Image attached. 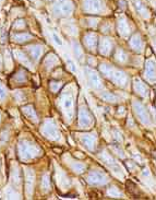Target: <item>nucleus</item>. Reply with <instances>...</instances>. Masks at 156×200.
Here are the masks:
<instances>
[{
  "mask_svg": "<svg viewBox=\"0 0 156 200\" xmlns=\"http://www.w3.org/2000/svg\"><path fill=\"white\" fill-rule=\"evenodd\" d=\"M17 152H19V156L21 160L26 161L36 158L41 151H39L38 146L31 141L21 140L17 144Z\"/></svg>",
  "mask_w": 156,
  "mask_h": 200,
  "instance_id": "obj_1",
  "label": "nucleus"
},
{
  "mask_svg": "<svg viewBox=\"0 0 156 200\" xmlns=\"http://www.w3.org/2000/svg\"><path fill=\"white\" fill-rule=\"evenodd\" d=\"M54 12L58 16H69L73 10V6L68 0H57L54 4Z\"/></svg>",
  "mask_w": 156,
  "mask_h": 200,
  "instance_id": "obj_2",
  "label": "nucleus"
},
{
  "mask_svg": "<svg viewBox=\"0 0 156 200\" xmlns=\"http://www.w3.org/2000/svg\"><path fill=\"white\" fill-rule=\"evenodd\" d=\"M42 132L44 133L46 137H48L50 139H54V140H57L58 138H59V132H58V129L56 127V125H55L52 121H46V123L44 124V126H43L42 128Z\"/></svg>",
  "mask_w": 156,
  "mask_h": 200,
  "instance_id": "obj_3",
  "label": "nucleus"
},
{
  "mask_svg": "<svg viewBox=\"0 0 156 200\" xmlns=\"http://www.w3.org/2000/svg\"><path fill=\"white\" fill-rule=\"evenodd\" d=\"M104 9V4L100 0H85L84 10L89 13H98Z\"/></svg>",
  "mask_w": 156,
  "mask_h": 200,
  "instance_id": "obj_4",
  "label": "nucleus"
},
{
  "mask_svg": "<svg viewBox=\"0 0 156 200\" xmlns=\"http://www.w3.org/2000/svg\"><path fill=\"white\" fill-rule=\"evenodd\" d=\"M87 181H89V183L92 184V185H102V184L106 183L107 179L103 173H100L98 171H94V172H92V173H90Z\"/></svg>",
  "mask_w": 156,
  "mask_h": 200,
  "instance_id": "obj_5",
  "label": "nucleus"
},
{
  "mask_svg": "<svg viewBox=\"0 0 156 200\" xmlns=\"http://www.w3.org/2000/svg\"><path fill=\"white\" fill-rule=\"evenodd\" d=\"M134 109H135V113L137 115L140 117V119L142 120V123L144 124H148L150 123V117L147 115V112L144 107H143L142 104L140 103H134Z\"/></svg>",
  "mask_w": 156,
  "mask_h": 200,
  "instance_id": "obj_6",
  "label": "nucleus"
},
{
  "mask_svg": "<svg viewBox=\"0 0 156 200\" xmlns=\"http://www.w3.org/2000/svg\"><path fill=\"white\" fill-rule=\"evenodd\" d=\"M33 183H34V173L32 172V169H27L25 173V186H26V191L29 192V195H32L33 191Z\"/></svg>",
  "mask_w": 156,
  "mask_h": 200,
  "instance_id": "obj_7",
  "label": "nucleus"
},
{
  "mask_svg": "<svg viewBox=\"0 0 156 200\" xmlns=\"http://www.w3.org/2000/svg\"><path fill=\"white\" fill-rule=\"evenodd\" d=\"M22 113H23L30 120L34 121V123H36V121L38 120L36 112H35L34 107L32 105H26V106H24V107H22Z\"/></svg>",
  "mask_w": 156,
  "mask_h": 200,
  "instance_id": "obj_8",
  "label": "nucleus"
},
{
  "mask_svg": "<svg viewBox=\"0 0 156 200\" xmlns=\"http://www.w3.org/2000/svg\"><path fill=\"white\" fill-rule=\"evenodd\" d=\"M13 38L17 43H25L33 38V35L30 34L29 32H17L13 35Z\"/></svg>",
  "mask_w": 156,
  "mask_h": 200,
  "instance_id": "obj_9",
  "label": "nucleus"
},
{
  "mask_svg": "<svg viewBox=\"0 0 156 200\" xmlns=\"http://www.w3.org/2000/svg\"><path fill=\"white\" fill-rule=\"evenodd\" d=\"M91 121V116L87 110L85 109H81L79 113V124L82 126V127H86V126L90 125Z\"/></svg>",
  "mask_w": 156,
  "mask_h": 200,
  "instance_id": "obj_10",
  "label": "nucleus"
},
{
  "mask_svg": "<svg viewBox=\"0 0 156 200\" xmlns=\"http://www.w3.org/2000/svg\"><path fill=\"white\" fill-rule=\"evenodd\" d=\"M84 42H85V45H86L90 49H94L97 45V36L95 34H93V33H89V34L85 36Z\"/></svg>",
  "mask_w": 156,
  "mask_h": 200,
  "instance_id": "obj_11",
  "label": "nucleus"
},
{
  "mask_svg": "<svg viewBox=\"0 0 156 200\" xmlns=\"http://www.w3.org/2000/svg\"><path fill=\"white\" fill-rule=\"evenodd\" d=\"M130 45H131V47L133 49L135 50H141V48H142V39H141V36L139 34H134L133 36L131 37V39H130Z\"/></svg>",
  "mask_w": 156,
  "mask_h": 200,
  "instance_id": "obj_12",
  "label": "nucleus"
},
{
  "mask_svg": "<svg viewBox=\"0 0 156 200\" xmlns=\"http://www.w3.org/2000/svg\"><path fill=\"white\" fill-rule=\"evenodd\" d=\"M112 49V43L108 38H105L100 45V53L104 55H108Z\"/></svg>",
  "mask_w": 156,
  "mask_h": 200,
  "instance_id": "obj_13",
  "label": "nucleus"
},
{
  "mask_svg": "<svg viewBox=\"0 0 156 200\" xmlns=\"http://www.w3.org/2000/svg\"><path fill=\"white\" fill-rule=\"evenodd\" d=\"M30 54H31L32 58H33L34 60H38V58L41 57L42 55V46H39V45H36V46H32L30 47Z\"/></svg>",
  "mask_w": 156,
  "mask_h": 200,
  "instance_id": "obj_14",
  "label": "nucleus"
},
{
  "mask_svg": "<svg viewBox=\"0 0 156 200\" xmlns=\"http://www.w3.org/2000/svg\"><path fill=\"white\" fill-rule=\"evenodd\" d=\"M82 142H83V144H84L87 149L92 150V149L94 148L95 138L93 136H85V137H83V138H82Z\"/></svg>",
  "mask_w": 156,
  "mask_h": 200,
  "instance_id": "obj_15",
  "label": "nucleus"
},
{
  "mask_svg": "<svg viewBox=\"0 0 156 200\" xmlns=\"http://www.w3.org/2000/svg\"><path fill=\"white\" fill-rule=\"evenodd\" d=\"M135 90L138 91L139 93H141L142 95H146V87H145L144 84H143L141 81H139V80H135Z\"/></svg>",
  "mask_w": 156,
  "mask_h": 200,
  "instance_id": "obj_16",
  "label": "nucleus"
},
{
  "mask_svg": "<svg viewBox=\"0 0 156 200\" xmlns=\"http://www.w3.org/2000/svg\"><path fill=\"white\" fill-rule=\"evenodd\" d=\"M14 80H16L17 83H20V84H22L23 82H25V81H26V74H25V72L23 70L16 72V75H14Z\"/></svg>",
  "mask_w": 156,
  "mask_h": 200,
  "instance_id": "obj_17",
  "label": "nucleus"
},
{
  "mask_svg": "<svg viewBox=\"0 0 156 200\" xmlns=\"http://www.w3.org/2000/svg\"><path fill=\"white\" fill-rule=\"evenodd\" d=\"M89 77H90V81H91V83H93V84L95 85V87H100V80H99V78L97 77L96 74H95L93 71H91V73L89 74Z\"/></svg>",
  "mask_w": 156,
  "mask_h": 200,
  "instance_id": "obj_18",
  "label": "nucleus"
},
{
  "mask_svg": "<svg viewBox=\"0 0 156 200\" xmlns=\"http://www.w3.org/2000/svg\"><path fill=\"white\" fill-rule=\"evenodd\" d=\"M16 56H17V58H19V60H21L23 64L27 65V66H31V62H30L27 56H25V54H23V53H21V52H17L16 53Z\"/></svg>",
  "mask_w": 156,
  "mask_h": 200,
  "instance_id": "obj_19",
  "label": "nucleus"
},
{
  "mask_svg": "<svg viewBox=\"0 0 156 200\" xmlns=\"http://www.w3.org/2000/svg\"><path fill=\"white\" fill-rule=\"evenodd\" d=\"M13 27L16 29L17 31H22V30H24L25 27H26V23L24 22V20H19V21H16V23H14Z\"/></svg>",
  "mask_w": 156,
  "mask_h": 200,
  "instance_id": "obj_20",
  "label": "nucleus"
},
{
  "mask_svg": "<svg viewBox=\"0 0 156 200\" xmlns=\"http://www.w3.org/2000/svg\"><path fill=\"white\" fill-rule=\"evenodd\" d=\"M42 186H43V189H45V190H48L49 189V176L48 175L43 176Z\"/></svg>",
  "mask_w": 156,
  "mask_h": 200,
  "instance_id": "obj_21",
  "label": "nucleus"
},
{
  "mask_svg": "<svg viewBox=\"0 0 156 200\" xmlns=\"http://www.w3.org/2000/svg\"><path fill=\"white\" fill-rule=\"evenodd\" d=\"M62 87V82H56V81H52L51 84H50V89H51L52 92L56 93L60 88Z\"/></svg>",
  "mask_w": 156,
  "mask_h": 200,
  "instance_id": "obj_22",
  "label": "nucleus"
},
{
  "mask_svg": "<svg viewBox=\"0 0 156 200\" xmlns=\"http://www.w3.org/2000/svg\"><path fill=\"white\" fill-rule=\"evenodd\" d=\"M146 73H148V74H146L147 77L148 75H151L152 77V80H154V74H155V70H154V65H151L148 66L147 65V68H146Z\"/></svg>",
  "mask_w": 156,
  "mask_h": 200,
  "instance_id": "obj_23",
  "label": "nucleus"
},
{
  "mask_svg": "<svg viewBox=\"0 0 156 200\" xmlns=\"http://www.w3.org/2000/svg\"><path fill=\"white\" fill-rule=\"evenodd\" d=\"M73 169L77 172V173H82V172L85 169V165H83V164H81V163H77L73 166Z\"/></svg>",
  "mask_w": 156,
  "mask_h": 200,
  "instance_id": "obj_24",
  "label": "nucleus"
},
{
  "mask_svg": "<svg viewBox=\"0 0 156 200\" xmlns=\"http://www.w3.org/2000/svg\"><path fill=\"white\" fill-rule=\"evenodd\" d=\"M7 97V90L0 84V100H4Z\"/></svg>",
  "mask_w": 156,
  "mask_h": 200,
  "instance_id": "obj_25",
  "label": "nucleus"
},
{
  "mask_svg": "<svg viewBox=\"0 0 156 200\" xmlns=\"http://www.w3.org/2000/svg\"><path fill=\"white\" fill-rule=\"evenodd\" d=\"M102 96L105 98L106 101H110V102H115L116 101V97L111 94H108V93H105V94H102Z\"/></svg>",
  "mask_w": 156,
  "mask_h": 200,
  "instance_id": "obj_26",
  "label": "nucleus"
},
{
  "mask_svg": "<svg viewBox=\"0 0 156 200\" xmlns=\"http://www.w3.org/2000/svg\"><path fill=\"white\" fill-rule=\"evenodd\" d=\"M63 105H64V107L66 108H70L72 106V100H71V97H68L66 98V100L63 101Z\"/></svg>",
  "mask_w": 156,
  "mask_h": 200,
  "instance_id": "obj_27",
  "label": "nucleus"
},
{
  "mask_svg": "<svg viewBox=\"0 0 156 200\" xmlns=\"http://www.w3.org/2000/svg\"><path fill=\"white\" fill-rule=\"evenodd\" d=\"M52 37H54L55 42H56L58 45H62V42H61V39H60L59 37H58V35L56 34V33H54V34H52Z\"/></svg>",
  "mask_w": 156,
  "mask_h": 200,
  "instance_id": "obj_28",
  "label": "nucleus"
},
{
  "mask_svg": "<svg viewBox=\"0 0 156 200\" xmlns=\"http://www.w3.org/2000/svg\"><path fill=\"white\" fill-rule=\"evenodd\" d=\"M68 64H69L70 66H71V68H72V70H73V71H75V70H77V68H75L74 64H73V62L71 61V60H69V59H68Z\"/></svg>",
  "mask_w": 156,
  "mask_h": 200,
  "instance_id": "obj_29",
  "label": "nucleus"
},
{
  "mask_svg": "<svg viewBox=\"0 0 156 200\" xmlns=\"http://www.w3.org/2000/svg\"><path fill=\"white\" fill-rule=\"evenodd\" d=\"M0 120H1V115H0Z\"/></svg>",
  "mask_w": 156,
  "mask_h": 200,
  "instance_id": "obj_30",
  "label": "nucleus"
}]
</instances>
